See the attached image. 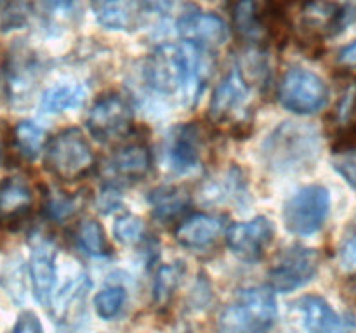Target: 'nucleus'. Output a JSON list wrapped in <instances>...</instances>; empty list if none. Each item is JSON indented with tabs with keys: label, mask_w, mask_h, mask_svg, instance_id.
I'll return each mask as SVG.
<instances>
[{
	"label": "nucleus",
	"mask_w": 356,
	"mask_h": 333,
	"mask_svg": "<svg viewBox=\"0 0 356 333\" xmlns=\"http://www.w3.org/2000/svg\"><path fill=\"white\" fill-rule=\"evenodd\" d=\"M45 169L63 182H76L96 166V155L79 128H66L49 141Z\"/></svg>",
	"instance_id": "nucleus-4"
},
{
	"label": "nucleus",
	"mask_w": 356,
	"mask_h": 333,
	"mask_svg": "<svg viewBox=\"0 0 356 333\" xmlns=\"http://www.w3.org/2000/svg\"><path fill=\"white\" fill-rule=\"evenodd\" d=\"M3 158V139H2V134H0V162H2Z\"/></svg>",
	"instance_id": "nucleus-42"
},
{
	"label": "nucleus",
	"mask_w": 356,
	"mask_h": 333,
	"mask_svg": "<svg viewBox=\"0 0 356 333\" xmlns=\"http://www.w3.org/2000/svg\"><path fill=\"white\" fill-rule=\"evenodd\" d=\"M76 246L80 252L87 253L90 257H106L110 255V243H108L106 232L103 225L94 219H87L76 225L73 232Z\"/></svg>",
	"instance_id": "nucleus-26"
},
{
	"label": "nucleus",
	"mask_w": 356,
	"mask_h": 333,
	"mask_svg": "<svg viewBox=\"0 0 356 333\" xmlns=\"http://www.w3.org/2000/svg\"><path fill=\"white\" fill-rule=\"evenodd\" d=\"M294 311L309 332H339L348 328L344 319L322 297L306 295L294 302Z\"/></svg>",
	"instance_id": "nucleus-21"
},
{
	"label": "nucleus",
	"mask_w": 356,
	"mask_h": 333,
	"mask_svg": "<svg viewBox=\"0 0 356 333\" xmlns=\"http://www.w3.org/2000/svg\"><path fill=\"white\" fill-rule=\"evenodd\" d=\"M33 207V193L21 177H7L0 180V225L16 228L30 215Z\"/></svg>",
	"instance_id": "nucleus-19"
},
{
	"label": "nucleus",
	"mask_w": 356,
	"mask_h": 333,
	"mask_svg": "<svg viewBox=\"0 0 356 333\" xmlns=\"http://www.w3.org/2000/svg\"><path fill=\"white\" fill-rule=\"evenodd\" d=\"M30 280L37 302L47 307L52 300L56 284V248L45 239H38L31 248Z\"/></svg>",
	"instance_id": "nucleus-18"
},
{
	"label": "nucleus",
	"mask_w": 356,
	"mask_h": 333,
	"mask_svg": "<svg viewBox=\"0 0 356 333\" xmlns=\"http://www.w3.org/2000/svg\"><path fill=\"white\" fill-rule=\"evenodd\" d=\"M132 125V108L120 94L101 96L90 108L87 128L97 141H110L127 134Z\"/></svg>",
	"instance_id": "nucleus-11"
},
{
	"label": "nucleus",
	"mask_w": 356,
	"mask_h": 333,
	"mask_svg": "<svg viewBox=\"0 0 356 333\" xmlns=\"http://www.w3.org/2000/svg\"><path fill=\"white\" fill-rule=\"evenodd\" d=\"M200 196L205 203H225V201H235L247 196L245 179H243L242 170L232 166L228 172L219 176L218 179H212L211 182H205V187L200 191Z\"/></svg>",
	"instance_id": "nucleus-23"
},
{
	"label": "nucleus",
	"mask_w": 356,
	"mask_h": 333,
	"mask_svg": "<svg viewBox=\"0 0 356 333\" xmlns=\"http://www.w3.org/2000/svg\"><path fill=\"white\" fill-rule=\"evenodd\" d=\"M14 142L23 158L35 160L44 148L45 130L35 121L23 120L14 127Z\"/></svg>",
	"instance_id": "nucleus-30"
},
{
	"label": "nucleus",
	"mask_w": 356,
	"mask_h": 333,
	"mask_svg": "<svg viewBox=\"0 0 356 333\" xmlns=\"http://www.w3.org/2000/svg\"><path fill=\"white\" fill-rule=\"evenodd\" d=\"M318 252L308 246L296 245L284 250L270 271L271 288L282 293L305 287L318 273Z\"/></svg>",
	"instance_id": "nucleus-9"
},
{
	"label": "nucleus",
	"mask_w": 356,
	"mask_h": 333,
	"mask_svg": "<svg viewBox=\"0 0 356 333\" xmlns=\"http://www.w3.org/2000/svg\"><path fill=\"white\" fill-rule=\"evenodd\" d=\"M148 201L153 217L162 222H169L188 210L191 203V194L184 187L162 186L149 193Z\"/></svg>",
	"instance_id": "nucleus-22"
},
{
	"label": "nucleus",
	"mask_w": 356,
	"mask_h": 333,
	"mask_svg": "<svg viewBox=\"0 0 356 333\" xmlns=\"http://www.w3.org/2000/svg\"><path fill=\"white\" fill-rule=\"evenodd\" d=\"M207 149V137L200 125L186 123L176 127L165 139L163 158L172 172L188 173L200 166Z\"/></svg>",
	"instance_id": "nucleus-10"
},
{
	"label": "nucleus",
	"mask_w": 356,
	"mask_h": 333,
	"mask_svg": "<svg viewBox=\"0 0 356 333\" xmlns=\"http://www.w3.org/2000/svg\"><path fill=\"white\" fill-rule=\"evenodd\" d=\"M14 332L16 333H40L42 325L40 319L37 318V314L31 311L21 312L19 318H17L16 325H14Z\"/></svg>",
	"instance_id": "nucleus-36"
},
{
	"label": "nucleus",
	"mask_w": 356,
	"mask_h": 333,
	"mask_svg": "<svg viewBox=\"0 0 356 333\" xmlns=\"http://www.w3.org/2000/svg\"><path fill=\"white\" fill-rule=\"evenodd\" d=\"M278 99L292 113L313 114L327 104L329 89L316 73L305 68H292L278 83Z\"/></svg>",
	"instance_id": "nucleus-8"
},
{
	"label": "nucleus",
	"mask_w": 356,
	"mask_h": 333,
	"mask_svg": "<svg viewBox=\"0 0 356 333\" xmlns=\"http://www.w3.org/2000/svg\"><path fill=\"white\" fill-rule=\"evenodd\" d=\"M177 33L184 42L198 45L205 51H212L228 40V26L219 16L212 12H195L183 14L177 21Z\"/></svg>",
	"instance_id": "nucleus-15"
},
{
	"label": "nucleus",
	"mask_w": 356,
	"mask_h": 333,
	"mask_svg": "<svg viewBox=\"0 0 356 333\" xmlns=\"http://www.w3.org/2000/svg\"><path fill=\"white\" fill-rule=\"evenodd\" d=\"M339 260L344 269L356 271V221L348 229L339 246Z\"/></svg>",
	"instance_id": "nucleus-35"
},
{
	"label": "nucleus",
	"mask_w": 356,
	"mask_h": 333,
	"mask_svg": "<svg viewBox=\"0 0 356 333\" xmlns=\"http://www.w3.org/2000/svg\"><path fill=\"white\" fill-rule=\"evenodd\" d=\"M117 191L113 189V187H106V189L101 193V207L104 208V210H113L115 205L118 203V196H117Z\"/></svg>",
	"instance_id": "nucleus-39"
},
{
	"label": "nucleus",
	"mask_w": 356,
	"mask_h": 333,
	"mask_svg": "<svg viewBox=\"0 0 356 333\" xmlns=\"http://www.w3.org/2000/svg\"><path fill=\"white\" fill-rule=\"evenodd\" d=\"M89 280L87 276H80L79 280L72 281L65 290L59 293V297L54 302V311L52 316L58 318V321H68L72 314H79L83 309V302H86V295L89 291Z\"/></svg>",
	"instance_id": "nucleus-28"
},
{
	"label": "nucleus",
	"mask_w": 356,
	"mask_h": 333,
	"mask_svg": "<svg viewBox=\"0 0 356 333\" xmlns=\"http://www.w3.org/2000/svg\"><path fill=\"white\" fill-rule=\"evenodd\" d=\"M275 236V228L268 217H256L249 222L233 224L226 231V241L236 257L256 262L266 253Z\"/></svg>",
	"instance_id": "nucleus-12"
},
{
	"label": "nucleus",
	"mask_w": 356,
	"mask_h": 333,
	"mask_svg": "<svg viewBox=\"0 0 356 333\" xmlns=\"http://www.w3.org/2000/svg\"><path fill=\"white\" fill-rule=\"evenodd\" d=\"M329 210V191L323 186H306L285 203V228L296 236H312L323 228Z\"/></svg>",
	"instance_id": "nucleus-7"
},
{
	"label": "nucleus",
	"mask_w": 356,
	"mask_h": 333,
	"mask_svg": "<svg viewBox=\"0 0 356 333\" xmlns=\"http://www.w3.org/2000/svg\"><path fill=\"white\" fill-rule=\"evenodd\" d=\"M233 26L250 44H263L285 23V6L280 0H232Z\"/></svg>",
	"instance_id": "nucleus-6"
},
{
	"label": "nucleus",
	"mask_w": 356,
	"mask_h": 333,
	"mask_svg": "<svg viewBox=\"0 0 356 333\" xmlns=\"http://www.w3.org/2000/svg\"><path fill=\"white\" fill-rule=\"evenodd\" d=\"M87 90L82 85L51 87L42 94L40 110L44 113H63V111L80 108L86 101Z\"/></svg>",
	"instance_id": "nucleus-25"
},
{
	"label": "nucleus",
	"mask_w": 356,
	"mask_h": 333,
	"mask_svg": "<svg viewBox=\"0 0 356 333\" xmlns=\"http://www.w3.org/2000/svg\"><path fill=\"white\" fill-rule=\"evenodd\" d=\"M110 173L124 182H139L152 170V151L145 142H131L115 151L110 160Z\"/></svg>",
	"instance_id": "nucleus-20"
},
{
	"label": "nucleus",
	"mask_w": 356,
	"mask_h": 333,
	"mask_svg": "<svg viewBox=\"0 0 356 333\" xmlns=\"http://www.w3.org/2000/svg\"><path fill=\"white\" fill-rule=\"evenodd\" d=\"M320 134L312 123L285 121L268 135L263 155L275 172L296 173L312 169L320 158Z\"/></svg>",
	"instance_id": "nucleus-2"
},
{
	"label": "nucleus",
	"mask_w": 356,
	"mask_h": 333,
	"mask_svg": "<svg viewBox=\"0 0 356 333\" xmlns=\"http://www.w3.org/2000/svg\"><path fill=\"white\" fill-rule=\"evenodd\" d=\"M115 236L124 245H139L146 239V225L136 215L125 214L117 219L113 228Z\"/></svg>",
	"instance_id": "nucleus-31"
},
{
	"label": "nucleus",
	"mask_w": 356,
	"mask_h": 333,
	"mask_svg": "<svg viewBox=\"0 0 356 333\" xmlns=\"http://www.w3.org/2000/svg\"><path fill=\"white\" fill-rule=\"evenodd\" d=\"M209 58L205 49L183 42L165 44L152 52L146 61V80L155 92L167 97L195 101L209 78Z\"/></svg>",
	"instance_id": "nucleus-1"
},
{
	"label": "nucleus",
	"mask_w": 356,
	"mask_h": 333,
	"mask_svg": "<svg viewBox=\"0 0 356 333\" xmlns=\"http://www.w3.org/2000/svg\"><path fill=\"white\" fill-rule=\"evenodd\" d=\"M38 73H40V66H38L33 52L24 47L10 51V54L7 56L6 66H3L6 90L10 103L21 104L28 101L37 85Z\"/></svg>",
	"instance_id": "nucleus-14"
},
{
	"label": "nucleus",
	"mask_w": 356,
	"mask_h": 333,
	"mask_svg": "<svg viewBox=\"0 0 356 333\" xmlns=\"http://www.w3.org/2000/svg\"><path fill=\"white\" fill-rule=\"evenodd\" d=\"M337 61H339V65L344 66V68H356V40L353 44L346 45V47L339 52Z\"/></svg>",
	"instance_id": "nucleus-38"
},
{
	"label": "nucleus",
	"mask_w": 356,
	"mask_h": 333,
	"mask_svg": "<svg viewBox=\"0 0 356 333\" xmlns=\"http://www.w3.org/2000/svg\"><path fill=\"white\" fill-rule=\"evenodd\" d=\"M76 212V200L65 193L51 194L45 201V214L52 221H66Z\"/></svg>",
	"instance_id": "nucleus-33"
},
{
	"label": "nucleus",
	"mask_w": 356,
	"mask_h": 333,
	"mask_svg": "<svg viewBox=\"0 0 356 333\" xmlns=\"http://www.w3.org/2000/svg\"><path fill=\"white\" fill-rule=\"evenodd\" d=\"M51 12L72 14L76 9V0H44Z\"/></svg>",
	"instance_id": "nucleus-37"
},
{
	"label": "nucleus",
	"mask_w": 356,
	"mask_h": 333,
	"mask_svg": "<svg viewBox=\"0 0 356 333\" xmlns=\"http://www.w3.org/2000/svg\"><path fill=\"white\" fill-rule=\"evenodd\" d=\"M14 2H16V0H0V10H6V9H9V7L13 6Z\"/></svg>",
	"instance_id": "nucleus-41"
},
{
	"label": "nucleus",
	"mask_w": 356,
	"mask_h": 333,
	"mask_svg": "<svg viewBox=\"0 0 356 333\" xmlns=\"http://www.w3.org/2000/svg\"><path fill=\"white\" fill-rule=\"evenodd\" d=\"M332 165L346 179V182L356 189V149L351 148L350 144L341 146L334 153Z\"/></svg>",
	"instance_id": "nucleus-34"
},
{
	"label": "nucleus",
	"mask_w": 356,
	"mask_h": 333,
	"mask_svg": "<svg viewBox=\"0 0 356 333\" xmlns=\"http://www.w3.org/2000/svg\"><path fill=\"white\" fill-rule=\"evenodd\" d=\"M184 276V264L183 262H172L162 266L155 276V283H153V298H155L156 305H167L172 297L176 295L177 288H179L181 280Z\"/></svg>",
	"instance_id": "nucleus-29"
},
{
	"label": "nucleus",
	"mask_w": 356,
	"mask_h": 333,
	"mask_svg": "<svg viewBox=\"0 0 356 333\" xmlns=\"http://www.w3.org/2000/svg\"><path fill=\"white\" fill-rule=\"evenodd\" d=\"M330 125L339 137H350L356 132V76L344 82L330 114Z\"/></svg>",
	"instance_id": "nucleus-24"
},
{
	"label": "nucleus",
	"mask_w": 356,
	"mask_h": 333,
	"mask_svg": "<svg viewBox=\"0 0 356 333\" xmlns=\"http://www.w3.org/2000/svg\"><path fill=\"white\" fill-rule=\"evenodd\" d=\"M346 295H348V298H350V300L356 305V278H355V280H351L350 283H348Z\"/></svg>",
	"instance_id": "nucleus-40"
},
{
	"label": "nucleus",
	"mask_w": 356,
	"mask_h": 333,
	"mask_svg": "<svg viewBox=\"0 0 356 333\" xmlns=\"http://www.w3.org/2000/svg\"><path fill=\"white\" fill-rule=\"evenodd\" d=\"M125 290L122 287L104 288L94 298V307L96 312L103 319H113L122 311L125 304Z\"/></svg>",
	"instance_id": "nucleus-32"
},
{
	"label": "nucleus",
	"mask_w": 356,
	"mask_h": 333,
	"mask_svg": "<svg viewBox=\"0 0 356 333\" xmlns=\"http://www.w3.org/2000/svg\"><path fill=\"white\" fill-rule=\"evenodd\" d=\"M343 28V10L330 0H306L299 10L298 30L305 40L322 42Z\"/></svg>",
	"instance_id": "nucleus-13"
},
{
	"label": "nucleus",
	"mask_w": 356,
	"mask_h": 333,
	"mask_svg": "<svg viewBox=\"0 0 356 333\" xmlns=\"http://www.w3.org/2000/svg\"><path fill=\"white\" fill-rule=\"evenodd\" d=\"M0 287L16 305L26 298V266L21 255H10L0 269Z\"/></svg>",
	"instance_id": "nucleus-27"
},
{
	"label": "nucleus",
	"mask_w": 356,
	"mask_h": 333,
	"mask_svg": "<svg viewBox=\"0 0 356 333\" xmlns=\"http://www.w3.org/2000/svg\"><path fill=\"white\" fill-rule=\"evenodd\" d=\"M148 0H92V9L101 26L108 30H138L149 12Z\"/></svg>",
	"instance_id": "nucleus-16"
},
{
	"label": "nucleus",
	"mask_w": 356,
	"mask_h": 333,
	"mask_svg": "<svg viewBox=\"0 0 356 333\" xmlns=\"http://www.w3.org/2000/svg\"><path fill=\"white\" fill-rule=\"evenodd\" d=\"M257 87L259 85L238 65L229 69L212 94L209 110L212 120L233 132L250 127Z\"/></svg>",
	"instance_id": "nucleus-3"
},
{
	"label": "nucleus",
	"mask_w": 356,
	"mask_h": 333,
	"mask_svg": "<svg viewBox=\"0 0 356 333\" xmlns=\"http://www.w3.org/2000/svg\"><path fill=\"white\" fill-rule=\"evenodd\" d=\"M278 307L270 288L256 287L242 290L235 302L219 316L222 332H263L277 323Z\"/></svg>",
	"instance_id": "nucleus-5"
},
{
	"label": "nucleus",
	"mask_w": 356,
	"mask_h": 333,
	"mask_svg": "<svg viewBox=\"0 0 356 333\" xmlns=\"http://www.w3.org/2000/svg\"><path fill=\"white\" fill-rule=\"evenodd\" d=\"M226 231L222 217L209 214H195L184 219L176 229V241L191 250H209L221 239Z\"/></svg>",
	"instance_id": "nucleus-17"
}]
</instances>
